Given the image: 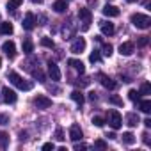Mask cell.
Masks as SVG:
<instances>
[{"instance_id": "cell-12", "label": "cell", "mask_w": 151, "mask_h": 151, "mask_svg": "<svg viewBox=\"0 0 151 151\" xmlns=\"http://www.w3.org/2000/svg\"><path fill=\"white\" fill-rule=\"evenodd\" d=\"M2 94H4V101H6V103H14L16 98H18L16 93H14L13 89H9V87H4V89H2Z\"/></svg>"}, {"instance_id": "cell-25", "label": "cell", "mask_w": 151, "mask_h": 151, "mask_svg": "<svg viewBox=\"0 0 151 151\" xmlns=\"http://www.w3.org/2000/svg\"><path fill=\"white\" fill-rule=\"evenodd\" d=\"M128 98H130L133 103H137V101L140 100V94H139V91H135V89H130V91H128Z\"/></svg>"}, {"instance_id": "cell-6", "label": "cell", "mask_w": 151, "mask_h": 151, "mask_svg": "<svg viewBox=\"0 0 151 151\" xmlns=\"http://www.w3.org/2000/svg\"><path fill=\"white\" fill-rule=\"evenodd\" d=\"M2 52H4L9 59H14V57H16V45H14L13 41H6V43L2 45Z\"/></svg>"}, {"instance_id": "cell-30", "label": "cell", "mask_w": 151, "mask_h": 151, "mask_svg": "<svg viewBox=\"0 0 151 151\" xmlns=\"http://www.w3.org/2000/svg\"><path fill=\"white\" fill-rule=\"evenodd\" d=\"M89 60H91V62H98V60H100V52H98V50H94V52L89 55Z\"/></svg>"}, {"instance_id": "cell-13", "label": "cell", "mask_w": 151, "mask_h": 151, "mask_svg": "<svg viewBox=\"0 0 151 151\" xmlns=\"http://www.w3.org/2000/svg\"><path fill=\"white\" fill-rule=\"evenodd\" d=\"M68 64L75 69V71H78L80 75L86 71V66H84V62L82 60H78V59H68Z\"/></svg>"}, {"instance_id": "cell-17", "label": "cell", "mask_w": 151, "mask_h": 151, "mask_svg": "<svg viewBox=\"0 0 151 151\" xmlns=\"http://www.w3.org/2000/svg\"><path fill=\"white\" fill-rule=\"evenodd\" d=\"M52 9H53L55 13H66V9H68V2H66V0H55Z\"/></svg>"}, {"instance_id": "cell-9", "label": "cell", "mask_w": 151, "mask_h": 151, "mask_svg": "<svg viewBox=\"0 0 151 151\" xmlns=\"http://www.w3.org/2000/svg\"><path fill=\"white\" fill-rule=\"evenodd\" d=\"M22 25H23L25 30H32L34 25H36V16H34L32 13H27L25 18H23V23H22Z\"/></svg>"}, {"instance_id": "cell-3", "label": "cell", "mask_w": 151, "mask_h": 151, "mask_svg": "<svg viewBox=\"0 0 151 151\" xmlns=\"http://www.w3.org/2000/svg\"><path fill=\"white\" fill-rule=\"evenodd\" d=\"M107 121H109V124H110L114 130L121 128V124H123V117H121V114H119L117 110H110V112H109Z\"/></svg>"}, {"instance_id": "cell-4", "label": "cell", "mask_w": 151, "mask_h": 151, "mask_svg": "<svg viewBox=\"0 0 151 151\" xmlns=\"http://www.w3.org/2000/svg\"><path fill=\"white\" fill-rule=\"evenodd\" d=\"M78 18L82 20V23H84V30H87L89 29V25H91V22H93V14H91V11L89 9H80L78 11Z\"/></svg>"}, {"instance_id": "cell-19", "label": "cell", "mask_w": 151, "mask_h": 151, "mask_svg": "<svg viewBox=\"0 0 151 151\" xmlns=\"http://www.w3.org/2000/svg\"><path fill=\"white\" fill-rule=\"evenodd\" d=\"M139 109L144 114H149L151 112V100H139Z\"/></svg>"}, {"instance_id": "cell-10", "label": "cell", "mask_w": 151, "mask_h": 151, "mask_svg": "<svg viewBox=\"0 0 151 151\" xmlns=\"http://www.w3.org/2000/svg\"><path fill=\"white\" fill-rule=\"evenodd\" d=\"M135 52V45L133 43H130V41H126V43H121V46H119V53L121 55H132Z\"/></svg>"}, {"instance_id": "cell-35", "label": "cell", "mask_w": 151, "mask_h": 151, "mask_svg": "<svg viewBox=\"0 0 151 151\" xmlns=\"http://www.w3.org/2000/svg\"><path fill=\"white\" fill-rule=\"evenodd\" d=\"M53 151L55 149V146H53V142H46V144H43V151Z\"/></svg>"}, {"instance_id": "cell-29", "label": "cell", "mask_w": 151, "mask_h": 151, "mask_svg": "<svg viewBox=\"0 0 151 151\" xmlns=\"http://www.w3.org/2000/svg\"><path fill=\"white\" fill-rule=\"evenodd\" d=\"M93 124H94V126H98V128H101V126L105 124V119H103V117H100V116H94V117H93Z\"/></svg>"}, {"instance_id": "cell-37", "label": "cell", "mask_w": 151, "mask_h": 151, "mask_svg": "<svg viewBox=\"0 0 151 151\" xmlns=\"http://www.w3.org/2000/svg\"><path fill=\"white\" fill-rule=\"evenodd\" d=\"M147 41H149V39H147L146 36H142V37L139 39V46H146V45H147Z\"/></svg>"}, {"instance_id": "cell-16", "label": "cell", "mask_w": 151, "mask_h": 151, "mask_svg": "<svg viewBox=\"0 0 151 151\" xmlns=\"http://www.w3.org/2000/svg\"><path fill=\"white\" fill-rule=\"evenodd\" d=\"M103 14L105 16H109V18H116V16H119V9L116 7V6H105L103 7Z\"/></svg>"}, {"instance_id": "cell-27", "label": "cell", "mask_w": 151, "mask_h": 151, "mask_svg": "<svg viewBox=\"0 0 151 151\" xmlns=\"http://www.w3.org/2000/svg\"><path fill=\"white\" fill-rule=\"evenodd\" d=\"M41 45L46 46V48H53V46H55L53 39H50V37H41Z\"/></svg>"}, {"instance_id": "cell-7", "label": "cell", "mask_w": 151, "mask_h": 151, "mask_svg": "<svg viewBox=\"0 0 151 151\" xmlns=\"http://www.w3.org/2000/svg\"><path fill=\"white\" fill-rule=\"evenodd\" d=\"M34 105H36L37 109H50V107H52V100L46 98V96H43V94H39V96L34 98Z\"/></svg>"}, {"instance_id": "cell-11", "label": "cell", "mask_w": 151, "mask_h": 151, "mask_svg": "<svg viewBox=\"0 0 151 151\" xmlns=\"http://www.w3.org/2000/svg\"><path fill=\"white\" fill-rule=\"evenodd\" d=\"M84 50H86V39L84 37H78L77 41L71 45V52L73 53H82Z\"/></svg>"}, {"instance_id": "cell-28", "label": "cell", "mask_w": 151, "mask_h": 151, "mask_svg": "<svg viewBox=\"0 0 151 151\" xmlns=\"http://www.w3.org/2000/svg\"><path fill=\"white\" fill-rule=\"evenodd\" d=\"M149 93H151V86H149V82H144V84L140 86L139 94H149Z\"/></svg>"}, {"instance_id": "cell-39", "label": "cell", "mask_w": 151, "mask_h": 151, "mask_svg": "<svg viewBox=\"0 0 151 151\" xmlns=\"http://www.w3.org/2000/svg\"><path fill=\"white\" fill-rule=\"evenodd\" d=\"M142 140H144V144H147V146L151 144V140H149V133H147V132H146V133L142 135Z\"/></svg>"}, {"instance_id": "cell-34", "label": "cell", "mask_w": 151, "mask_h": 151, "mask_svg": "<svg viewBox=\"0 0 151 151\" xmlns=\"http://www.w3.org/2000/svg\"><path fill=\"white\" fill-rule=\"evenodd\" d=\"M0 124H9V116L7 114H0Z\"/></svg>"}, {"instance_id": "cell-32", "label": "cell", "mask_w": 151, "mask_h": 151, "mask_svg": "<svg viewBox=\"0 0 151 151\" xmlns=\"http://www.w3.org/2000/svg\"><path fill=\"white\" fill-rule=\"evenodd\" d=\"M109 101H110V103H112V105H119V107H121V105H123V100H121V98H119V96H112V98H110V100H109Z\"/></svg>"}, {"instance_id": "cell-45", "label": "cell", "mask_w": 151, "mask_h": 151, "mask_svg": "<svg viewBox=\"0 0 151 151\" xmlns=\"http://www.w3.org/2000/svg\"><path fill=\"white\" fill-rule=\"evenodd\" d=\"M0 66H2V59H0Z\"/></svg>"}, {"instance_id": "cell-43", "label": "cell", "mask_w": 151, "mask_h": 151, "mask_svg": "<svg viewBox=\"0 0 151 151\" xmlns=\"http://www.w3.org/2000/svg\"><path fill=\"white\" fill-rule=\"evenodd\" d=\"M34 4H43V0H32Z\"/></svg>"}, {"instance_id": "cell-40", "label": "cell", "mask_w": 151, "mask_h": 151, "mask_svg": "<svg viewBox=\"0 0 151 151\" xmlns=\"http://www.w3.org/2000/svg\"><path fill=\"white\" fill-rule=\"evenodd\" d=\"M89 100L94 101V100H96V93H89Z\"/></svg>"}, {"instance_id": "cell-36", "label": "cell", "mask_w": 151, "mask_h": 151, "mask_svg": "<svg viewBox=\"0 0 151 151\" xmlns=\"http://www.w3.org/2000/svg\"><path fill=\"white\" fill-rule=\"evenodd\" d=\"M84 149H87V146H86V144H78V142L75 144V151H84Z\"/></svg>"}, {"instance_id": "cell-15", "label": "cell", "mask_w": 151, "mask_h": 151, "mask_svg": "<svg viewBox=\"0 0 151 151\" xmlns=\"http://www.w3.org/2000/svg\"><path fill=\"white\" fill-rule=\"evenodd\" d=\"M100 29H101V32L105 34V36H112L114 34V23H110V22H100Z\"/></svg>"}, {"instance_id": "cell-31", "label": "cell", "mask_w": 151, "mask_h": 151, "mask_svg": "<svg viewBox=\"0 0 151 151\" xmlns=\"http://www.w3.org/2000/svg\"><path fill=\"white\" fill-rule=\"evenodd\" d=\"M112 50H114V48H112V45H103V53H105L107 57H110V55H112Z\"/></svg>"}, {"instance_id": "cell-2", "label": "cell", "mask_w": 151, "mask_h": 151, "mask_svg": "<svg viewBox=\"0 0 151 151\" xmlns=\"http://www.w3.org/2000/svg\"><path fill=\"white\" fill-rule=\"evenodd\" d=\"M132 23H133V27H137V29H149V25H151V18L147 16V14H142V13H137V14H132Z\"/></svg>"}, {"instance_id": "cell-20", "label": "cell", "mask_w": 151, "mask_h": 151, "mask_svg": "<svg viewBox=\"0 0 151 151\" xmlns=\"http://www.w3.org/2000/svg\"><path fill=\"white\" fill-rule=\"evenodd\" d=\"M140 121H139V116L135 114V112H130L128 116H126V124L128 126H137Z\"/></svg>"}, {"instance_id": "cell-38", "label": "cell", "mask_w": 151, "mask_h": 151, "mask_svg": "<svg viewBox=\"0 0 151 151\" xmlns=\"http://www.w3.org/2000/svg\"><path fill=\"white\" fill-rule=\"evenodd\" d=\"M94 146H96V147H100V149H105V147H107V144H105L103 140H96V142H94Z\"/></svg>"}, {"instance_id": "cell-18", "label": "cell", "mask_w": 151, "mask_h": 151, "mask_svg": "<svg viewBox=\"0 0 151 151\" xmlns=\"http://www.w3.org/2000/svg\"><path fill=\"white\" fill-rule=\"evenodd\" d=\"M71 100H73L75 103H77L78 107H82V105H84V100H86V98H84L82 91H73V93H71Z\"/></svg>"}, {"instance_id": "cell-1", "label": "cell", "mask_w": 151, "mask_h": 151, "mask_svg": "<svg viewBox=\"0 0 151 151\" xmlns=\"http://www.w3.org/2000/svg\"><path fill=\"white\" fill-rule=\"evenodd\" d=\"M7 78H9V82H11L14 87L22 89V91H30V89L34 87V82L25 80L23 77H20V75H18V73H14V71H11V73L7 75Z\"/></svg>"}, {"instance_id": "cell-23", "label": "cell", "mask_w": 151, "mask_h": 151, "mask_svg": "<svg viewBox=\"0 0 151 151\" xmlns=\"http://www.w3.org/2000/svg\"><path fill=\"white\" fill-rule=\"evenodd\" d=\"M22 48H23V53H27V55H30V53L34 52V45H32L30 39H25L23 45H22Z\"/></svg>"}, {"instance_id": "cell-22", "label": "cell", "mask_w": 151, "mask_h": 151, "mask_svg": "<svg viewBox=\"0 0 151 151\" xmlns=\"http://www.w3.org/2000/svg\"><path fill=\"white\" fill-rule=\"evenodd\" d=\"M121 139H123V142H124V144H128V146H132V144H135V135H133L132 132H124Z\"/></svg>"}, {"instance_id": "cell-24", "label": "cell", "mask_w": 151, "mask_h": 151, "mask_svg": "<svg viewBox=\"0 0 151 151\" xmlns=\"http://www.w3.org/2000/svg\"><path fill=\"white\" fill-rule=\"evenodd\" d=\"M22 2H23V0H9V2H7V11L14 13V11L22 6Z\"/></svg>"}, {"instance_id": "cell-14", "label": "cell", "mask_w": 151, "mask_h": 151, "mask_svg": "<svg viewBox=\"0 0 151 151\" xmlns=\"http://www.w3.org/2000/svg\"><path fill=\"white\" fill-rule=\"evenodd\" d=\"M100 82H101V86H103L105 89H116V82H114L110 77L103 75V73H100Z\"/></svg>"}, {"instance_id": "cell-8", "label": "cell", "mask_w": 151, "mask_h": 151, "mask_svg": "<svg viewBox=\"0 0 151 151\" xmlns=\"http://www.w3.org/2000/svg\"><path fill=\"white\" fill-rule=\"evenodd\" d=\"M48 75H50V78H52L53 82L60 80V69H59V66H57L55 62H50V64H48Z\"/></svg>"}, {"instance_id": "cell-41", "label": "cell", "mask_w": 151, "mask_h": 151, "mask_svg": "<svg viewBox=\"0 0 151 151\" xmlns=\"http://www.w3.org/2000/svg\"><path fill=\"white\" fill-rule=\"evenodd\" d=\"M144 124H146V128H151V119H144Z\"/></svg>"}, {"instance_id": "cell-21", "label": "cell", "mask_w": 151, "mask_h": 151, "mask_svg": "<svg viewBox=\"0 0 151 151\" xmlns=\"http://www.w3.org/2000/svg\"><path fill=\"white\" fill-rule=\"evenodd\" d=\"M0 34H4V36H9V34H13V23H9V22L0 23Z\"/></svg>"}, {"instance_id": "cell-33", "label": "cell", "mask_w": 151, "mask_h": 151, "mask_svg": "<svg viewBox=\"0 0 151 151\" xmlns=\"http://www.w3.org/2000/svg\"><path fill=\"white\" fill-rule=\"evenodd\" d=\"M55 139H57V140H64V139H66L62 128H57V130H55Z\"/></svg>"}, {"instance_id": "cell-44", "label": "cell", "mask_w": 151, "mask_h": 151, "mask_svg": "<svg viewBox=\"0 0 151 151\" xmlns=\"http://www.w3.org/2000/svg\"><path fill=\"white\" fill-rule=\"evenodd\" d=\"M126 2H135V0H126Z\"/></svg>"}, {"instance_id": "cell-26", "label": "cell", "mask_w": 151, "mask_h": 151, "mask_svg": "<svg viewBox=\"0 0 151 151\" xmlns=\"http://www.w3.org/2000/svg\"><path fill=\"white\" fill-rule=\"evenodd\" d=\"M7 144H9V135L0 132V147H7Z\"/></svg>"}, {"instance_id": "cell-5", "label": "cell", "mask_w": 151, "mask_h": 151, "mask_svg": "<svg viewBox=\"0 0 151 151\" xmlns=\"http://www.w3.org/2000/svg\"><path fill=\"white\" fill-rule=\"evenodd\" d=\"M69 139L73 140V142H78L80 139H82V128H80V124H71L69 126Z\"/></svg>"}, {"instance_id": "cell-42", "label": "cell", "mask_w": 151, "mask_h": 151, "mask_svg": "<svg viewBox=\"0 0 151 151\" xmlns=\"http://www.w3.org/2000/svg\"><path fill=\"white\" fill-rule=\"evenodd\" d=\"M107 137H109V139H116V133H114V132H110V133H109Z\"/></svg>"}]
</instances>
